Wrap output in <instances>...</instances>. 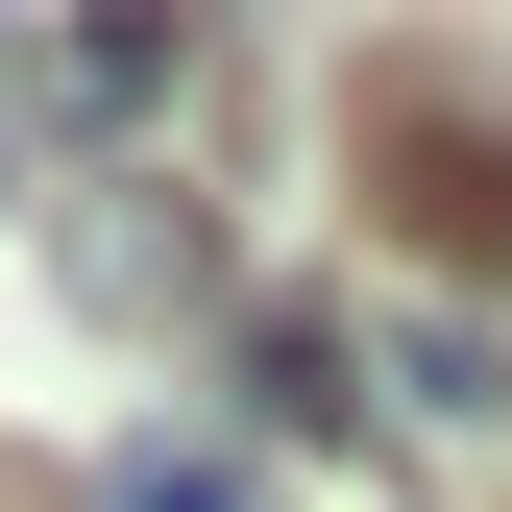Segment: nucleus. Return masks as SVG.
<instances>
[{
  "label": "nucleus",
  "instance_id": "f257e3e1",
  "mask_svg": "<svg viewBox=\"0 0 512 512\" xmlns=\"http://www.w3.org/2000/svg\"><path fill=\"white\" fill-rule=\"evenodd\" d=\"M366 366H391V415H439V439H488V415H512V342H488L464 293H391V317H366Z\"/></svg>",
  "mask_w": 512,
  "mask_h": 512
},
{
  "label": "nucleus",
  "instance_id": "f03ea898",
  "mask_svg": "<svg viewBox=\"0 0 512 512\" xmlns=\"http://www.w3.org/2000/svg\"><path fill=\"white\" fill-rule=\"evenodd\" d=\"M171 74H196V0H74V25H49V98L74 122H147Z\"/></svg>",
  "mask_w": 512,
  "mask_h": 512
},
{
  "label": "nucleus",
  "instance_id": "7ed1b4c3",
  "mask_svg": "<svg viewBox=\"0 0 512 512\" xmlns=\"http://www.w3.org/2000/svg\"><path fill=\"white\" fill-rule=\"evenodd\" d=\"M74 293H98V317H147V293H196V220H147V196H98V220H74Z\"/></svg>",
  "mask_w": 512,
  "mask_h": 512
},
{
  "label": "nucleus",
  "instance_id": "20e7f679",
  "mask_svg": "<svg viewBox=\"0 0 512 512\" xmlns=\"http://www.w3.org/2000/svg\"><path fill=\"white\" fill-rule=\"evenodd\" d=\"M98 512H244V464L220 439H147V464H98Z\"/></svg>",
  "mask_w": 512,
  "mask_h": 512
}]
</instances>
